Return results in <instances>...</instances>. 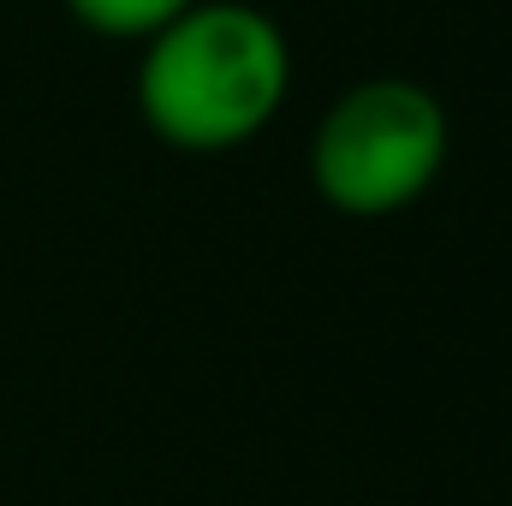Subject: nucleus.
<instances>
[{
  "label": "nucleus",
  "mask_w": 512,
  "mask_h": 506,
  "mask_svg": "<svg viewBox=\"0 0 512 506\" xmlns=\"http://www.w3.org/2000/svg\"><path fill=\"white\" fill-rule=\"evenodd\" d=\"M137 48V114L179 155L245 149L292 96V42L251 0H197Z\"/></svg>",
  "instance_id": "obj_1"
},
{
  "label": "nucleus",
  "mask_w": 512,
  "mask_h": 506,
  "mask_svg": "<svg viewBox=\"0 0 512 506\" xmlns=\"http://www.w3.org/2000/svg\"><path fill=\"white\" fill-rule=\"evenodd\" d=\"M453 155V120L417 78L346 84L310 137V185L352 221H382L423 203Z\"/></svg>",
  "instance_id": "obj_2"
},
{
  "label": "nucleus",
  "mask_w": 512,
  "mask_h": 506,
  "mask_svg": "<svg viewBox=\"0 0 512 506\" xmlns=\"http://www.w3.org/2000/svg\"><path fill=\"white\" fill-rule=\"evenodd\" d=\"M66 6L84 30H96L108 42H149L161 24H173L197 0H66Z\"/></svg>",
  "instance_id": "obj_3"
}]
</instances>
